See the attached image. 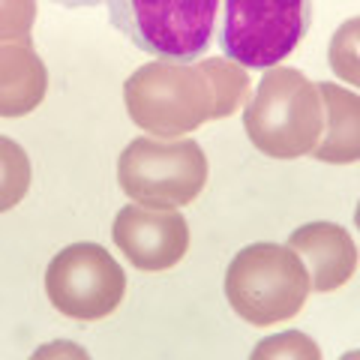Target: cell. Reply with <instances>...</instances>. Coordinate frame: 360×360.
Returning a JSON list of instances; mask_svg holds the SVG:
<instances>
[{
	"label": "cell",
	"mask_w": 360,
	"mask_h": 360,
	"mask_svg": "<svg viewBox=\"0 0 360 360\" xmlns=\"http://www.w3.org/2000/svg\"><path fill=\"white\" fill-rule=\"evenodd\" d=\"M123 103L135 127L153 139H180L207 120H222L213 58L201 63L160 60L139 66L123 84Z\"/></svg>",
	"instance_id": "6da1fadb"
},
{
	"label": "cell",
	"mask_w": 360,
	"mask_h": 360,
	"mask_svg": "<svg viewBox=\"0 0 360 360\" xmlns=\"http://www.w3.org/2000/svg\"><path fill=\"white\" fill-rule=\"evenodd\" d=\"M243 129L252 148L274 160L312 153L324 132L319 84L291 66H270L243 111Z\"/></svg>",
	"instance_id": "7a4b0ae2"
},
{
	"label": "cell",
	"mask_w": 360,
	"mask_h": 360,
	"mask_svg": "<svg viewBox=\"0 0 360 360\" xmlns=\"http://www.w3.org/2000/svg\"><path fill=\"white\" fill-rule=\"evenodd\" d=\"M312 291L307 262L279 243H252L225 270V297L252 328L288 321L303 309Z\"/></svg>",
	"instance_id": "3957f363"
},
{
	"label": "cell",
	"mask_w": 360,
	"mask_h": 360,
	"mask_svg": "<svg viewBox=\"0 0 360 360\" xmlns=\"http://www.w3.org/2000/svg\"><path fill=\"white\" fill-rule=\"evenodd\" d=\"M117 184L135 205L177 210L205 193L207 156L193 139H132L117 160Z\"/></svg>",
	"instance_id": "277c9868"
},
{
	"label": "cell",
	"mask_w": 360,
	"mask_h": 360,
	"mask_svg": "<svg viewBox=\"0 0 360 360\" xmlns=\"http://www.w3.org/2000/svg\"><path fill=\"white\" fill-rule=\"evenodd\" d=\"M108 15L135 49L189 63L213 39L222 0H108Z\"/></svg>",
	"instance_id": "5b68a950"
},
{
	"label": "cell",
	"mask_w": 360,
	"mask_h": 360,
	"mask_svg": "<svg viewBox=\"0 0 360 360\" xmlns=\"http://www.w3.org/2000/svg\"><path fill=\"white\" fill-rule=\"evenodd\" d=\"M312 0H222L219 45L246 70L279 66L307 37Z\"/></svg>",
	"instance_id": "8992f818"
},
{
	"label": "cell",
	"mask_w": 360,
	"mask_h": 360,
	"mask_svg": "<svg viewBox=\"0 0 360 360\" xmlns=\"http://www.w3.org/2000/svg\"><path fill=\"white\" fill-rule=\"evenodd\" d=\"M51 307L75 321L108 319L127 295V274L105 246L72 243L51 258L45 270Z\"/></svg>",
	"instance_id": "52a82bcc"
},
{
	"label": "cell",
	"mask_w": 360,
	"mask_h": 360,
	"mask_svg": "<svg viewBox=\"0 0 360 360\" xmlns=\"http://www.w3.org/2000/svg\"><path fill=\"white\" fill-rule=\"evenodd\" d=\"M111 238H115L117 250L132 262V267L156 274V270L180 264V258L186 255L189 225L174 210L127 205L117 210Z\"/></svg>",
	"instance_id": "ba28073f"
},
{
	"label": "cell",
	"mask_w": 360,
	"mask_h": 360,
	"mask_svg": "<svg viewBox=\"0 0 360 360\" xmlns=\"http://www.w3.org/2000/svg\"><path fill=\"white\" fill-rule=\"evenodd\" d=\"M288 246L307 262L312 291H336L342 288L357 270V246L348 229L336 222H309L291 231Z\"/></svg>",
	"instance_id": "9c48e42d"
},
{
	"label": "cell",
	"mask_w": 360,
	"mask_h": 360,
	"mask_svg": "<svg viewBox=\"0 0 360 360\" xmlns=\"http://www.w3.org/2000/svg\"><path fill=\"white\" fill-rule=\"evenodd\" d=\"M49 90V70L30 39L0 42V117L37 111Z\"/></svg>",
	"instance_id": "30bf717a"
},
{
	"label": "cell",
	"mask_w": 360,
	"mask_h": 360,
	"mask_svg": "<svg viewBox=\"0 0 360 360\" xmlns=\"http://www.w3.org/2000/svg\"><path fill=\"white\" fill-rule=\"evenodd\" d=\"M324 105V135L312 156L328 165L360 162V96L333 82L319 84Z\"/></svg>",
	"instance_id": "8fae6325"
},
{
	"label": "cell",
	"mask_w": 360,
	"mask_h": 360,
	"mask_svg": "<svg viewBox=\"0 0 360 360\" xmlns=\"http://www.w3.org/2000/svg\"><path fill=\"white\" fill-rule=\"evenodd\" d=\"M30 189V160L9 135H0V213L13 210Z\"/></svg>",
	"instance_id": "7c38bea8"
},
{
	"label": "cell",
	"mask_w": 360,
	"mask_h": 360,
	"mask_svg": "<svg viewBox=\"0 0 360 360\" xmlns=\"http://www.w3.org/2000/svg\"><path fill=\"white\" fill-rule=\"evenodd\" d=\"M328 60H330V70L342 82L360 87V15L348 18L336 27V33L330 37Z\"/></svg>",
	"instance_id": "4fadbf2b"
},
{
	"label": "cell",
	"mask_w": 360,
	"mask_h": 360,
	"mask_svg": "<svg viewBox=\"0 0 360 360\" xmlns=\"http://www.w3.org/2000/svg\"><path fill=\"white\" fill-rule=\"evenodd\" d=\"M252 357H307V360H319L321 348L315 345L307 333L300 330H285L276 336H267L252 348Z\"/></svg>",
	"instance_id": "5bb4252c"
},
{
	"label": "cell",
	"mask_w": 360,
	"mask_h": 360,
	"mask_svg": "<svg viewBox=\"0 0 360 360\" xmlns=\"http://www.w3.org/2000/svg\"><path fill=\"white\" fill-rule=\"evenodd\" d=\"M37 25V0H0V42L30 39Z\"/></svg>",
	"instance_id": "9a60e30c"
},
{
	"label": "cell",
	"mask_w": 360,
	"mask_h": 360,
	"mask_svg": "<svg viewBox=\"0 0 360 360\" xmlns=\"http://www.w3.org/2000/svg\"><path fill=\"white\" fill-rule=\"evenodd\" d=\"M54 4H60L66 9H84V6H103L108 0H54Z\"/></svg>",
	"instance_id": "2e32d148"
},
{
	"label": "cell",
	"mask_w": 360,
	"mask_h": 360,
	"mask_svg": "<svg viewBox=\"0 0 360 360\" xmlns=\"http://www.w3.org/2000/svg\"><path fill=\"white\" fill-rule=\"evenodd\" d=\"M354 225H357V231H360V201H357V210H354Z\"/></svg>",
	"instance_id": "e0dca14e"
}]
</instances>
